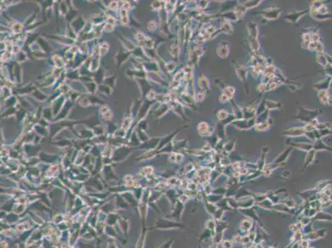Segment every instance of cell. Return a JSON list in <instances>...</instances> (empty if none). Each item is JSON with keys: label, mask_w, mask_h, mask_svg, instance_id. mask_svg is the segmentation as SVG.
Segmentation results:
<instances>
[{"label": "cell", "mask_w": 332, "mask_h": 248, "mask_svg": "<svg viewBox=\"0 0 332 248\" xmlns=\"http://www.w3.org/2000/svg\"><path fill=\"white\" fill-rule=\"evenodd\" d=\"M327 232H328V229H319L318 231H315V232L308 233L305 237L303 236L302 239H305V240L307 241H316L317 239H320V238L325 237L326 233Z\"/></svg>", "instance_id": "obj_1"}, {"label": "cell", "mask_w": 332, "mask_h": 248, "mask_svg": "<svg viewBox=\"0 0 332 248\" xmlns=\"http://www.w3.org/2000/svg\"><path fill=\"white\" fill-rule=\"evenodd\" d=\"M313 221H331V215L323 211H318L313 218H311Z\"/></svg>", "instance_id": "obj_2"}, {"label": "cell", "mask_w": 332, "mask_h": 248, "mask_svg": "<svg viewBox=\"0 0 332 248\" xmlns=\"http://www.w3.org/2000/svg\"><path fill=\"white\" fill-rule=\"evenodd\" d=\"M240 212H241L245 214V215L248 216L249 218H251L252 220H258V222H260L259 219V217H258V214H257L256 211L254 210V208H240Z\"/></svg>", "instance_id": "obj_3"}, {"label": "cell", "mask_w": 332, "mask_h": 248, "mask_svg": "<svg viewBox=\"0 0 332 248\" xmlns=\"http://www.w3.org/2000/svg\"><path fill=\"white\" fill-rule=\"evenodd\" d=\"M252 227H253V220H250V219H244V220L241 221V223H240V230L245 232V233L249 232L252 228Z\"/></svg>", "instance_id": "obj_4"}, {"label": "cell", "mask_w": 332, "mask_h": 248, "mask_svg": "<svg viewBox=\"0 0 332 248\" xmlns=\"http://www.w3.org/2000/svg\"><path fill=\"white\" fill-rule=\"evenodd\" d=\"M227 223H225V222H221V221H217V223H216V229H215V232L216 233H223L225 229H227Z\"/></svg>", "instance_id": "obj_5"}, {"label": "cell", "mask_w": 332, "mask_h": 248, "mask_svg": "<svg viewBox=\"0 0 332 248\" xmlns=\"http://www.w3.org/2000/svg\"><path fill=\"white\" fill-rule=\"evenodd\" d=\"M205 226H206V229L211 231L212 233H216V232H215V229H216V220H214L212 218H210L208 220H206V223H205Z\"/></svg>", "instance_id": "obj_6"}, {"label": "cell", "mask_w": 332, "mask_h": 248, "mask_svg": "<svg viewBox=\"0 0 332 248\" xmlns=\"http://www.w3.org/2000/svg\"><path fill=\"white\" fill-rule=\"evenodd\" d=\"M215 234H216V233H212L211 231L208 230V229H206H206L203 231V233L201 234V237H200V238H199V241H200V242H202V241L203 240V239H207V238L213 237Z\"/></svg>", "instance_id": "obj_7"}, {"label": "cell", "mask_w": 332, "mask_h": 248, "mask_svg": "<svg viewBox=\"0 0 332 248\" xmlns=\"http://www.w3.org/2000/svg\"><path fill=\"white\" fill-rule=\"evenodd\" d=\"M205 203H206V211L208 212L210 214H211V215H213L214 213L216 212V210H217V208H218V207H216V205H214V203H208L207 201H206L205 202Z\"/></svg>", "instance_id": "obj_8"}, {"label": "cell", "mask_w": 332, "mask_h": 248, "mask_svg": "<svg viewBox=\"0 0 332 248\" xmlns=\"http://www.w3.org/2000/svg\"><path fill=\"white\" fill-rule=\"evenodd\" d=\"M225 211L223 210V209H221V208H217V210L214 213L213 216H214V220H216V221H221V219L222 218V217H223V213H224Z\"/></svg>", "instance_id": "obj_9"}, {"label": "cell", "mask_w": 332, "mask_h": 248, "mask_svg": "<svg viewBox=\"0 0 332 248\" xmlns=\"http://www.w3.org/2000/svg\"><path fill=\"white\" fill-rule=\"evenodd\" d=\"M222 238H223V233H216L214 237H212L213 239V243L215 244H219L222 242Z\"/></svg>", "instance_id": "obj_10"}, {"label": "cell", "mask_w": 332, "mask_h": 248, "mask_svg": "<svg viewBox=\"0 0 332 248\" xmlns=\"http://www.w3.org/2000/svg\"><path fill=\"white\" fill-rule=\"evenodd\" d=\"M221 199V195H211V196H209L208 198H207V202H210L211 203H216V202H218L219 200Z\"/></svg>", "instance_id": "obj_11"}, {"label": "cell", "mask_w": 332, "mask_h": 248, "mask_svg": "<svg viewBox=\"0 0 332 248\" xmlns=\"http://www.w3.org/2000/svg\"><path fill=\"white\" fill-rule=\"evenodd\" d=\"M221 245L222 248H233L232 242L229 240H222V242H221Z\"/></svg>", "instance_id": "obj_12"}, {"label": "cell", "mask_w": 332, "mask_h": 248, "mask_svg": "<svg viewBox=\"0 0 332 248\" xmlns=\"http://www.w3.org/2000/svg\"><path fill=\"white\" fill-rule=\"evenodd\" d=\"M208 248H217V245H216V244H215V243H213V244L210 246H209Z\"/></svg>", "instance_id": "obj_13"}, {"label": "cell", "mask_w": 332, "mask_h": 248, "mask_svg": "<svg viewBox=\"0 0 332 248\" xmlns=\"http://www.w3.org/2000/svg\"><path fill=\"white\" fill-rule=\"evenodd\" d=\"M293 244H294V243H293V242H292V243H290L289 245L287 246V247H285V248H292V245H293Z\"/></svg>", "instance_id": "obj_14"}, {"label": "cell", "mask_w": 332, "mask_h": 248, "mask_svg": "<svg viewBox=\"0 0 332 248\" xmlns=\"http://www.w3.org/2000/svg\"><path fill=\"white\" fill-rule=\"evenodd\" d=\"M308 248H314V247H308Z\"/></svg>", "instance_id": "obj_15"}]
</instances>
